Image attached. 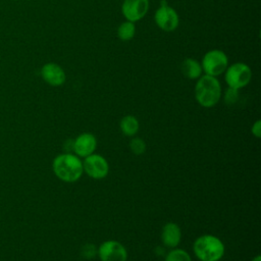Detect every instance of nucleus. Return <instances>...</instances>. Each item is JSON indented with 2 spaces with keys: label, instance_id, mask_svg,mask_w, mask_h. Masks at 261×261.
<instances>
[{
  "label": "nucleus",
  "instance_id": "f257e3e1",
  "mask_svg": "<svg viewBox=\"0 0 261 261\" xmlns=\"http://www.w3.org/2000/svg\"><path fill=\"white\" fill-rule=\"evenodd\" d=\"M52 169L56 177L65 182H74L84 173L83 161L69 152L56 156L52 162Z\"/></svg>",
  "mask_w": 261,
  "mask_h": 261
},
{
  "label": "nucleus",
  "instance_id": "f03ea898",
  "mask_svg": "<svg viewBox=\"0 0 261 261\" xmlns=\"http://www.w3.org/2000/svg\"><path fill=\"white\" fill-rule=\"evenodd\" d=\"M222 95L221 85L217 77L202 74L195 85V98L197 102L205 108L215 106Z\"/></svg>",
  "mask_w": 261,
  "mask_h": 261
},
{
  "label": "nucleus",
  "instance_id": "7ed1b4c3",
  "mask_svg": "<svg viewBox=\"0 0 261 261\" xmlns=\"http://www.w3.org/2000/svg\"><path fill=\"white\" fill-rule=\"evenodd\" d=\"M193 251L200 261H219L225 252L222 241L212 234H203L193 244Z\"/></svg>",
  "mask_w": 261,
  "mask_h": 261
},
{
  "label": "nucleus",
  "instance_id": "20e7f679",
  "mask_svg": "<svg viewBox=\"0 0 261 261\" xmlns=\"http://www.w3.org/2000/svg\"><path fill=\"white\" fill-rule=\"evenodd\" d=\"M200 63L204 74L217 77L228 66V57L222 50L211 49L204 54Z\"/></svg>",
  "mask_w": 261,
  "mask_h": 261
},
{
  "label": "nucleus",
  "instance_id": "39448f33",
  "mask_svg": "<svg viewBox=\"0 0 261 261\" xmlns=\"http://www.w3.org/2000/svg\"><path fill=\"white\" fill-rule=\"evenodd\" d=\"M223 73L227 87L237 90L246 87L252 79V69L245 62H234L228 65Z\"/></svg>",
  "mask_w": 261,
  "mask_h": 261
},
{
  "label": "nucleus",
  "instance_id": "423d86ee",
  "mask_svg": "<svg viewBox=\"0 0 261 261\" xmlns=\"http://www.w3.org/2000/svg\"><path fill=\"white\" fill-rule=\"evenodd\" d=\"M154 20L156 25L166 33L173 32L179 24L178 13L165 0H161L159 7L155 11Z\"/></svg>",
  "mask_w": 261,
  "mask_h": 261
},
{
  "label": "nucleus",
  "instance_id": "0eeeda50",
  "mask_svg": "<svg viewBox=\"0 0 261 261\" xmlns=\"http://www.w3.org/2000/svg\"><path fill=\"white\" fill-rule=\"evenodd\" d=\"M83 169L91 178L102 179L109 172V164L106 158L99 154H91L85 157L83 161Z\"/></svg>",
  "mask_w": 261,
  "mask_h": 261
},
{
  "label": "nucleus",
  "instance_id": "6e6552de",
  "mask_svg": "<svg viewBox=\"0 0 261 261\" xmlns=\"http://www.w3.org/2000/svg\"><path fill=\"white\" fill-rule=\"evenodd\" d=\"M97 255L101 261H126L127 259L125 247L114 240L103 242L98 248Z\"/></svg>",
  "mask_w": 261,
  "mask_h": 261
},
{
  "label": "nucleus",
  "instance_id": "1a4fd4ad",
  "mask_svg": "<svg viewBox=\"0 0 261 261\" xmlns=\"http://www.w3.org/2000/svg\"><path fill=\"white\" fill-rule=\"evenodd\" d=\"M149 7V0H123L121 13L125 20L137 22L146 16Z\"/></svg>",
  "mask_w": 261,
  "mask_h": 261
},
{
  "label": "nucleus",
  "instance_id": "9d476101",
  "mask_svg": "<svg viewBox=\"0 0 261 261\" xmlns=\"http://www.w3.org/2000/svg\"><path fill=\"white\" fill-rule=\"evenodd\" d=\"M40 74L43 81L52 87L62 86L66 81V74L64 69L55 62L45 63L41 67Z\"/></svg>",
  "mask_w": 261,
  "mask_h": 261
},
{
  "label": "nucleus",
  "instance_id": "9b49d317",
  "mask_svg": "<svg viewBox=\"0 0 261 261\" xmlns=\"http://www.w3.org/2000/svg\"><path fill=\"white\" fill-rule=\"evenodd\" d=\"M97 148L96 137L91 133L79 135L72 142V151L79 157H87L95 152Z\"/></svg>",
  "mask_w": 261,
  "mask_h": 261
},
{
  "label": "nucleus",
  "instance_id": "f8f14e48",
  "mask_svg": "<svg viewBox=\"0 0 261 261\" xmlns=\"http://www.w3.org/2000/svg\"><path fill=\"white\" fill-rule=\"evenodd\" d=\"M181 239L180 227L174 222H167L162 227L161 231V241L162 244L167 248H176Z\"/></svg>",
  "mask_w": 261,
  "mask_h": 261
},
{
  "label": "nucleus",
  "instance_id": "ddd939ff",
  "mask_svg": "<svg viewBox=\"0 0 261 261\" xmlns=\"http://www.w3.org/2000/svg\"><path fill=\"white\" fill-rule=\"evenodd\" d=\"M180 70L182 74L190 80H198L203 74L201 63L191 57L182 60V62L180 63Z\"/></svg>",
  "mask_w": 261,
  "mask_h": 261
},
{
  "label": "nucleus",
  "instance_id": "4468645a",
  "mask_svg": "<svg viewBox=\"0 0 261 261\" xmlns=\"http://www.w3.org/2000/svg\"><path fill=\"white\" fill-rule=\"evenodd\" d=\"M120 130L127 137H134L137 135L140 128L139 120L134 115H125L120 119L119 122Z\"/></svg>",
  "mask_w": 261,
  "mask_h": 261
},
{
  "label": "nucleus",
  "instance_id": "2eb2a0df",
  "mask_svg": "<svg viewBox=\"0 0 261 261\" xmlns=\"http://www.w3.org/2000/svg\"><path fill=\"white\" fill-rule=\"evenodd\" d=\"M136 34V24L135 22L124 20L117 28V37L123 42L130 41Z\"/></svg>",
  "mask_w": 261,
  "mask_h": 261
},
{
  "label": "nucleus",
  "instance_id": "dca6fc26",
  "mask_svg": "<svg viewBox=\"0 0 261 261\" xmlns=\"http://www.w3.org/2000/svg\"><path fill=\"white\" fill-rule=\"evenodd\" d=\"M164 261H192L189 253L182 249L173 248L167 253Z\"/></svg>",
  "mask_w": 261,
  "mask_h": 261
},
{
  "label": "nucleus",
  "instance_id": "f3484780",
  "mask_svg": "<svg viewBox=\"0 0 261 261\" xmlns=\"http://www.w3.org/2000/svg\"><path fill=\"white\" fill-rule=\"evenodd\" d=\"M129 149L136 155H142L146 151V143L141 138H133L129 142Z\"/></svg>",
  "mask_w": 261,
  "mask_h": 261
},
{
  "label": "nucleus",
  "instance_id": "a211bd4d",
  "mask_svg": "<svg viewBox=\"0 0 261 261\" xmlns=\"http://www.w3.org/2000/svg\"><path fill=\"white\" fill-rule=\"evenodd\" d=\"M98 248L94 244H85L81 248V255L85 259H94L97 256Z\"/></svg>",
  "mask_w": 261,
  "mask_h": 261
},
{
  "label": "nucleus",
  "instance_id": "6ab92c4d",
  "mask_svg": "<svg viewBox=\"0 0 261 261\" xmlns=\"http://www.w3.org/2000/svg\"><path fill=\"white\" fill-rule=\"evenodd\" d=\"M239 90L233 89V88H227L224 92V96H223V100L225 102V104L227 105H232L234 103H237V101L239 100Z\"/></svg>",
  "mask_w": 261,
  "mask_h": 261
},
{
  "label": "nucleus",
  "instance_id": "aec40b11",
  "mask_svg": "<svg viewBox=\"0 0 261 261\" xmlns=\"http://www.w3.org/2000/svg\"><path fill=\"white\" fill-rule=\"evenodd\" d=\"M251 132L254 137H256L258 139L261 138V120L258 119L253 123V125L251 127Z\"/></svg>",
  "mask_w": 261,
  "mask_h": 261
},
{
  "label": "nucleus",
  "instance_id": "412c9836",
  "mask_svg": "<svg viewBox=\"0 0 261 261\" xmlns=\"http://www.w3.org/2000/svg\"><path fill=\"white\" fill-rule=\"evenodd\" d=\"M251 261H261V256H260V255H257V256H255Z\"/></svg>",
  "mask_w": 261,
  "mask_h": 261
}]
</instances>
